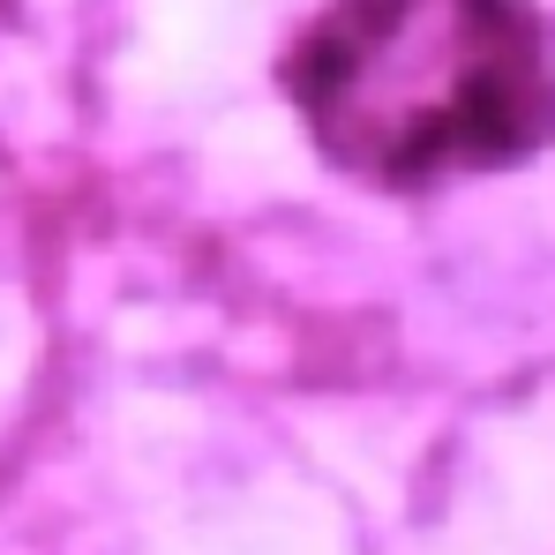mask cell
<instances>
[{"label": "cell", "mask_w": 555, "mask_h": 555, "mask_svg": "<svg viewBox=\"0 0 555 555\" xmlns=\"http://www.w3.org/2000/svg\"><path fill=\"white\" fill-rule=\"evenodd\" d=\"M278 83L331 173L428 195L555 143V23L541 0H323Z\"/></svg>", "instance_id": "1"}]
</instances>
